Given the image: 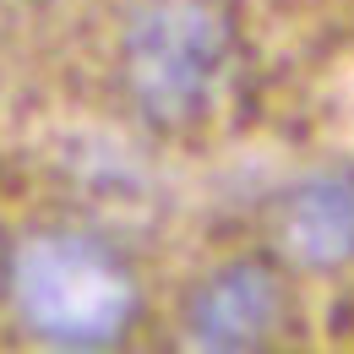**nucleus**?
Returning <instances> with one entry per match:
<instances>
[{
  "mask_svg": "<svg viewBox=\"0 0 354 354\" xmlns=\"http://www.w3.org/2000/svg\"><path fill=\"white\" fill-rule=\"evenodd\" d=\"M234 66V28L213 0H147L120 39V77L153 126H196Z\"/></svg>",
  "mask_w": 354,
  "mask_h": 354,
  "instance_id": "nucleus-2",
  "label": "nucleus"
},
{
  "mask_svg": "<svg viewBox=\"0 0 354 354\" xmlns=\"http://www.w3.org/2000/svg\"><path fill=\"white\" fill-rule=\"evenodd\" d=\"M6 300L49 349H109L131 333L142 289L126 257L77 229H33L6 257Z\"/></svg>",
  "mask_w": 354,
  "mask_h": 354,
  "instance_id": "nucleus-1",
  "label": "nucleus"
},
{
  "mask_svg": "<svg viewBox=\"0 0 354 354\" xmlns=\"http://www.w3.org/2000/svg\"><path fill=\"white\" fill-rule=\"evenodd\" d=\"M272 245L300 272L354 267V169H310L272 202Z\"/></svg>",
  "mask_w": 354,
  "mask_h": 354,
  "instance_id": "nucleus-4",
  "label": "nucleus"
},
{
  "mask_svg": "<svg viewBox=\"0 0 354 354\" xmlns=\"http://www.w3.org/2000/svg\"><path fill=\"white\" fill-rule=\"evenodd\" d=\"M180 322H185V338L196 349H213V354L262 349L283 322V283L257 257L223 262L185 295Z\"/></svg>",
  "mask_w": 354,
  "mask_h": 354,
  "instance_id": "nucleus-3",
  "label": "nucleus"
}]
</instances>
